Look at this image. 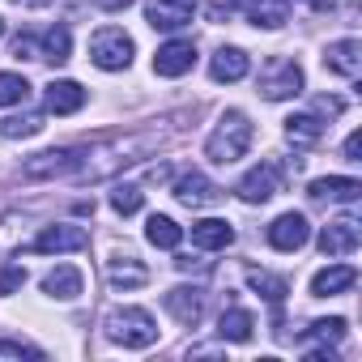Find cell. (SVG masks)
Masks as SVG:
<instances>
[{
	"label": "cell",
	"instance_id": "1",
	"mask_svg": "<svg viewBox=\"0 0 362 362\" xmlns=\"http://www.w3.org/2000/svg\"><path fill=\"white\" fill-rule=\"evenodd\" d=\"M162 141V132H132L119 141H94V145H77L73 158V179L77 184H98V179H111L119 166H132L145 149H153Z\"/></svg>",
	"mask_w": 362,
	"mask_h": 362
},
{
	"label": "cell",
	"instance_id": "2",
	"mask_svg": "<svg viewBox=\"0 0 362 362\" xmlns=\"http://www.w3.org/2000/svg\"><path fill=\"white\" fill-rule=\"evenodd\" d=\"M247 149H252V119H247L243 111H226V115L218 119V128L209 132V141H205V158L218 162V166H230V162H239Z\"/></svg>",
	"mask_w": 362,
	"mask_h": 362
},
{
	"label": "cell",
	"instance_id": "3",
	"mask_svg": "<svg viewBox=\"0 0 362 362\" xmlns=\"http://www.w3.org/2000/svg\"><path fill=\"white\" fill-rule=\"evenodd\" d=\"M103 328H107V337H111L115 345H124V349H149V345L158 341V324H153V315H149L145 307H115V311L103 320Z\"/></svg>",
	"mask_w": 362,
	"mask_h": 362
},
{
	"label": "cell",
	"instance_id": "4",
	"mask_svg": "<svg viewBox=\"0 0 362 362\" xmlns=\"http://www.w3.org/2000/svg\"><path fill=\"white\" fill-rule=\"evenodd\" d=\"M303 69L298 60H286V56H273L260 64V77H256V94L269 98V103H286V98H298L303 94Z\"/></svg>",
	"mask_w": 362,
	"mask_h": 362
},
{
	"label": "cell",
	"instance_id": "5",
	"mask_svg": "<svg viewBox=\"0 0 362 362\" xmlns=\"http://www.w3.org/2000/svg\"><path fill=\"white\" fill-rule=\"evenodd\" d=\"M132 56H136V43H132L119 26H107V30H98V35L90 39V60H94L103 73H124V69L132 64Z\"/></svg>",
	"mask_w": 362,
	"mask_h": 362
},
{
	"label": "cell",
	"instance_id": "6",
	"mask_svg": "<svg viewBox=\"0 0 362 362\" xmlns=\"http://www.w3.org/2000/svg\"><path fill=\"white\" fill-rule=\"evenodd\" d=\"M235 192H239L243 205H264V201H273V197L281 192V166H277V162L252 166V170L239 179V184H235Z\"/></svg>",
	"mask_w": 362,
	"mask_h": 362
},
{
	"label": "cell",
	"instance_id": "7",
	"mask_svg": "<svg viewBox=\"0 0 362 362\" xmlns=\"http://www.w3.org/2000/svg\"><path fill=\"white\" fill-rule=\"evenodd\" d=\"M175 201H179V205H188V209H205V205H218V201H222V188L214 184L209 175L188 170V175H179V179H175Z\"/></svg>",
	"mask_w": 362,
	"mask_h": 362
},
{
	"label": "cell",
	"instance_id": "8",
	"mask_svg": "<svg viewBox=\"0 0 362 362\" xmlns=\"http://www.w3.org/2000/svg\"><path fill=\"white\" fill-rule=\"evenodd\" d=\"M73 158H77V145H64V149H43L35 158L22 162V179L39 184V179H56V175H69L73 170Z\"/></svg>",
	"mask_w": 362,
	"mask_h": 362
},
{
	"label": "cell",
	"instance_id": "9",
	"mask_svg": "<svg viewBox=\"0 0 362 362\" xmlns=\"http://www.w3.org/2000/svg\"><path fill=\"white\" fill-rule=\"evenodd\" d=\"M192 64H197V43L192 39H170L153 56V73L158 77H184V73H192Z\"/></svg>",
	"mask_w": 362,
	"mask_h": 362
},
{
	"label": "cell",
	"instance_id": "10",
	"mask_svg": "<svg viewBox=\"0 0 362 362\" xmlns=\"http://www.w3.org/2000/svg\"><path fill=\"white\" fill-rule=\"evenodd\" d=\"M90 247V230L86 226H47L30 252H47V256H60V252H86Z\"/></svg>",
	"mask_w": 362,
	"mask_h": 362
},
{
	"label": "cell",
	"instance_id": "11",
	"mask_svg": "<svg viewBox=\"0 0 362 362\" xmlns=\"http://www.w3.org/2000/svg\"><path fill=\"white\" fill-rule=\"evenodd\" d=\"M358 243H362V222H354V218H341V222L320 230V252L324 256H354Z\"/></svg>",
	"mask_w": 362,
	"mask_h": 362
},
{
	"label": "cell",
	"instance_id": "12",
	"mask_svg": "<svg viewBox=\"0 0 362 362\" xmlns=\"http://www.w3.org/2000/svg\"><path fill=\"white\" fill-rule=\"evenodd\" d=\"M162 303H166V311H170L179 324H188V328H197L201 315H205V290H201V286H175Z\"/></svg>",
	"mask_w": 362,
	"mask_h": 362
},
{
	"label": "cell",
	"instance_id": "13",
	"mask_svg": "<svg viewBox=\"0 0 362 362\" xmlns=\"http://www.w3.org/2000/svg\"><path fill=\"white\" fill-rule=\"evenodd\" d=\"M307 239H311V222L303 214H281L269 226V243L277 252H298V247H307Z\"/></svg>",
	"mask_w": 362,
	"mask_h": 362
},
{
	"label": "cell",
	"instance_id": "14",
	"mask_svg": "<svg viewBox=\"0 0 362 362\" xmlns=\"http://www.w3.org/2000/svg\"><path fill=\"white\" fill-rule=\"evenodd\" d=\"M324 69L337 77H358L362 73V39H337L324 47Z\"/></svg>",
	"mask_w": 362,
	"mask_h": 362
},
{
	"label": "cell",
	"instance_id": "15",
	"mask_svg": "<svg viewBox=\"0 0 362 362\" xmlns=\"http://www.w3.org/2000/svg\"><path fill=\"white\" fill-rule=\"evenodd\" d=\"M247 73H252V60H247L243 47H218L214 60H209V77H214V81L235 86V81H243Z\"/></svg>",
	"mask_w": 362,
	"mask_h": 362
},
{
	"label": "cell",
	"instance_id": "16",
	"mask_svg": "<svg viewBox=\"0 0 362 362\" xmlns=\"http://www.w3.org/2000/svg\"><path fill=\"white\" fill-rule=\"evenodd\" d=\"M311 201H337V205H354L362 197V184L349 175H328V179H315V184L307 188Z\"/></svg>",
	"mask_w": 362,
	"mask_h": 362
},
{
	"label": "cell",
	"instance_id": "17",
	"mask_svg": "<svg viewBox=\"0 0 362 362\" xmlns=\"http://www.w3.org/2000/svg\"><path fill=\"white\" fill-rule=\"evenodd\" d=\"M107 281H111V290H141L145 281H149V269L136 260V256H111L107 260Z\"/></svg>",
	"mask_w": 362,
	"mask_h": 362
},
{
	"label": "cell",
	"instance_id": "18",
	"mask_svg": "<svg viewBox=\"0 0 362 362\" xmlns=\"http://www.w3.org/2000/svg\"><path fill=\"white\" fill-rule=\"evenodd\" d=\"M192 243L201 252H226L235 243V226L222 218H201V222H192Z\"/></svg>",
	"mask_w": 362,
	"mask_h": 362
},
{
	"label": "cell",
	"instance_id": "19",
	"mask_svg": "<svg viewBox=\"0 0 362 362\" xmlns=\"http://www.w3.org/2000/svg\"><path fill=\"white\" fill-rule=\"evenodd\" d=\"M43 103H47V111H52V115H73V111H81V107H86V90H81L77 81L60 77V81H52V86H47Z\"/></svg>",
	"mask_w": 362,
	"mask_h": 362
},
{
	"label": "cell",
	"instance_id": "20",
	"mask_svg": "<svg viewBox=\"0 0 362 362\" xmlns=\"http://www.w3.org/2000/svg\"><path fill=\"white\" fill-rule=\"evenodd\" d=\"M354 281H358V269H354V264H328V269H320V273L311 277V294H315V298L345 294V290H354Z\"/></svg>",
	"mask_w": 362,
	"mask_h": 362
},
{
	"label": "cell",
	"instance_id": "21",
	"mask_svg": "<svg viewBox=\"0 0 362 362\" xmlns=\"http://www.w3.org/2000/svg\"><path fill=\"white\" fill-rule=\"evenodd\" d=\"M43 294H47V298H60V303H73V298L81 294V269L56 264V269L43 277Z\"/></svg>",
	"mask_w": 362,
	"mask_h": 362
},
{
	"label": "cell",
	"instance_id": "22",
	"mask_svg": "<svg viewBox=\"0 0 362 362\" xmlns=\"http://www.w3.org/2000/svg\"><path fill=\"white\" fill-rule=\"evenodd\" d=\"M145 22L153 30H184L192 22V9H179L170 0H145Z\"/></svg>",
	"mask_w": 362,
	"mask_h": 362
},
{
	"label": "cell",
	"instance_id": "23",
	"mask_svg": "<svg viewBox=\"0 0 362 362\" xmlns=\"http://www.w3.org/2000/svg\"><path fill=\"white\" fill-rule=\"evenodd\" d=\"M320 136H324V119H320V115L303 111V115H290V119H286V141H290V145L311 149V145H320Z\"/></svg>",
	"mask_w": 362,
	"mask_h": 362
},
{
	"label": "cell",
	"instance_id": "24",
	"mask_svg": "<svg viewBox=\"0 0 362 362\" xmlns=\"http://www.w3.org/2000/svg\"><path fill=\"white\" fill-rule=\"evenodd\" d=\"M252 332H256V320H252V311H243V307H230V311H222V320H218V337H222V341H230V345H243V341H252Z\"/></svg>",
	"mask_w": 362,
	"mask_h": 362
},
{
	"label": "cell",
	"instance_id": "25",
	"mask_svg": "<svg viewBox=\"0 0 362 362\" xmlns=\"http://www.w3.org/2000/svg\"><path fill=\"white\" fill-rule=\"evenodd\" d=\"M145 239H149L153 247H162V252H175L179 239H184V226H179L175 218H166V214H153V218L145 222Z\"/></svg>",
	"mask_w": 362,
	"mask_h": 362
},
{
	"label": "cell",
	"instance_id": "26",
	"mask_svg": "<svg viewBox=\"0 0 362 362\" xmlns=\"http://www.w3.org/2000/svg\"><path fill=\"white\" fill-rule=\"evenodd\" d=\"M247 286H252L260 298H269L273 307H281V303H286V294H290V281H286V277H277V273H264V269H247Z\"/></svg>",
	"mask_w": 362,
	"mask_h": 362
},
{
	"label": "cell",
	"instance_id": "27",
	"mask_svg": "<svg viewBox=\"0 0 362 362\" xmlns=\"http://www.w3.org/2000/svg\"><path fill=\"white\" fill-rule=\"evenodd\" d=\"M69 56H73V35H69V26H52V30L39 39V60L64 64Z\"/></svg>",
	"mask_w": 362,
	"mask_h": 362
},
{
	"label": "cell",
	"instance_id": "28",
	"mask_svg": "<svg viewBox=\"0 0 362 362\" xmlns=\"http://www.w3.org/2000/svg\"><path fill=\"white\" fill-rule=\"evenodd\" d=\"M252 26H264V30H277L290 22V0H260V5L247 13Z\"/></svg>",
	"mask_w": 362,
	"mask_h": 362
},
{
	"label": "cell",
	"instance_id": "29",
	"mask_svg": "<svg viewBox=\"0 0 362 362\" xmlns=\"http://www.w3.org/2000/svg\"><path fill=\"white\" fill-rule=\"evenodd\" d=\"M341 337H345V320L332 315V320H315V324L303 332V345H315V341H320V345H337Z\"/></svg>",
	"mask_w": 362,
	"mask_h": 362
},
{
	"label": "cell",
	"instance_id": "30",
	"mask_svg": "<svg viewBox=\"0 0 362 362\" xmlns=\"http://www.w3.org/2000/svg\"><path fill=\"white\" fill-rule=\"evenodd\" d=\"M47 124H43V115L39 111H26V115H9L5 124H0V132H5L9 141H22V136H35V132H43Z\"/></svg>",
	"mask_w": 362,
	"mask_h": 362
},
{
	"label": "cell",
	"instance_id": "31",
	"mask_svg": "<svg viewBox=\"0 0 362 362\" xmlns=\"http://www.w3.org/2000/svg\"><path fill=\"white\" fill-rule=\"evenodd\" d=\"M30 98V81L22 73H0V107H18Z\"/></svg>",
	"mask_w": 362,
	"mask_h": 362
},
{
	"label": "cell",
	"instance_id": "32",
	"mask_svg": "<svg viewBox=\"0 0 362 362\" xmlns=\"http://www.w3.org/2000/svg\"><path fill=\"white\" fill-rule=\"evenodd\" d=\"M141 201H145V192H141L136 184H119V188L111 192V209H115V214H124V218H128V214H136V209H141Z\"/></svg>",
	"mask_w": 362,
	"mask_h": 362
},
{
	"label": "cell",
	"instance_id": "33",
	"mask_svg": "<svg viewBox=\"0 0 362 362\" xmlns=\"http://www.w3.org/2000/svg\"><path fill=\"white\" fill-rule=\"evenodd\" d=\"M256 5H260V0H214V5H209V22H222L230 13H252Z\"/></svg>",
	"mask_w": 362,
	"mask_h": 362
},
{
	"label": "cell",
	"instance_id": "34",
	"mask_svg": "<svg viewBox=\"0 0 362 362\" xmlns=\"http://www.w3.org/2000/svg\"><path fill=\"white\" fill-rule=\"evenodd\" d=\"M26 264H5V269H0V294H18L22 286H26Z\"/></svg>",
	"mask_w": 362,
	"mask_h": 362
},
{
	"label": "cell",
	"instance_id": "35",
	"mask_svg": "<svg viewBox=\"0 0 362 362\" xmlns=\"http://www.w3.org/2000/svg\"><path fill=\"white\" fill-rule=\"evenodd\" d=\"M0 358H30V362H39V358H43V349L22 345V341H0Z\"/></svg>",
	"mask_w": 362,
	"mask_h": 362
},
{
	"label": "cell",
	"instance_id": "36",
	"mask_svg": "<svg viewBox=\"0 0 362 362\" xmlns=\"http://www.w3.org/2000/svg\"><path fill=\"white\" fill-rule=\"evenodd\" d=\"M13 56L18 60H39V39L35 35H18L13 39Z\"/></svg>",
	"mask_w": 362,
	"mask_h": 362
},
{
	"label": "cell",
	"instance_id": "37",
	"mask_svg": "<svg viewBox=\"0 0 362 362\" xmlns=\"http://www.w3.org/2000/svg\"><path fill=\"white\" fill-rule=\"evenodd\" d=\"M345 158L349 162H362V132H349L345 136Z\"/></svg>",
	"mask_w": 362,
	"mask_h": 362
},
{
	"label": "cell",
	"instance_id": "38",
	"mask_svg": "<svg viewBox=\"0 0 362 362\" xmlns=\"http://www.w3.org/2000/svg\"><path fill=\"white\" fill-rule=\"evenodd\" d=\"M98 5H103L107 13H119V9H128V5H132V0H98Z\"/></svg>",
	"mask_w": 362,
	"mask_h": 362
},
{
	"label": "cell",
	"instance_id": "39",
	"mask_svg": "<svg viewBox=\"0 0 362 362\" xmlns=\"http://www.w3.org/2000/svg\"><path fill=\"white\" fill-rule=\"evenodd\" d=\"M320 111H328V115H341V98H320Z\"/></svg>",
	"mask_w": 362,
	"mask_h": 362
},
{
	"label": "cell",
	"instance_id": "40",
	"mask_svg": "<svg viewBox=\"0 0 362 362\" xmlns=\"http://www.w3.org/2000/svg\"><path fill=\"white\" fill-rule=\"evenodd\" d=\"M13 5H26V9H43V5H52V0H13Z\"/></svg>",
	"mask_w": 362,
	"mask_h": 362
},
{
	"label": "cell",
	"instance_id": "41",
	"mask_svg": "<svg viewBox=\"0 0 362 362\" xmlns=\"http://www.w3.org/2000/svg\"><path fill=\"white\" fill-rule=\"evenodd\" d=\"M170 5H179V9H192V13H197V5H201V0H170Z\"/></svg>",
	"mask_w": 362,
	"mask_h": 362
},
{
	"label": "cell",
	"instance_id": "42",
	"mask_svg": "<svg viewBox=\"0 0 362 362\" xmlns=\"http://www.w3.org/2000/svg\"><path fill=\"white\" fill-rule=\"evenodd\" d=\"M0 35H5V18H0Z\"/></svg>",
	"mask_w": 362,
	"mask_h": 362
}]
</instances>
